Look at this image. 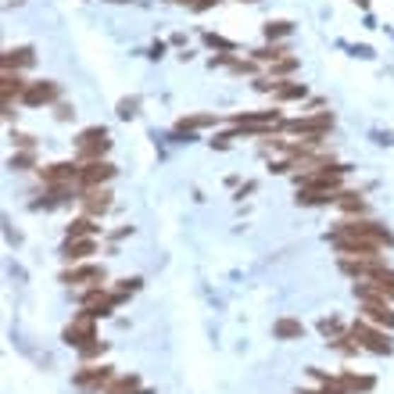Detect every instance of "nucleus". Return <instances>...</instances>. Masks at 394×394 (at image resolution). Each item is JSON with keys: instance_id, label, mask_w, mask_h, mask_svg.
Instances as JSON below:
<instances>
[{"instance_id": "nucleus-36", "label": "nucleus", "mask_w": 394, "mask_h": 394, "mask_svg": "<svg viewBox=\"0 0 394 394\" xmlns=\"http://www.w3.org/2000/svg\"><path fill=\"white\" fill-rule=\"evenodd\" d=\"M215 4H219V0H194L190 11H208V8H215Z\"/></svg>"}, {"instance_id": "nucleus-40", "label": "nucleus", "mask_w": 394, "mask_h": 394, "mask_svg": "<svg viewBox=\"0 0 394 394\" xmlns=\"http://www.w3.org/2000/svg\"><path fill=\"white\" fill-rule=\"evenodd\" d=\"M301 394H312V390H301Z\"/></svg>"}, {"instance_id": "nucleus-21", "label": "nucleus", "mask_w": 394, "mask_h": 394, "mask_svg": "<svg viewBox=\"0 0 394 394\" xmlns=\"http://www.w3.org/2000/svg\"><path fill=\"white\" fill-rule=\"evenodd\" d=\"M79 237H97V226H93V219H90V215L69 222V241H79Z\"/></svg>"}, {"instance_id": "nucleus-37", "label": "nucleus", "mask_w": 394, "mask_h": 394, "mask_svg": "<svg viewBox=\"0 0 394 394\" xmlns=\"http://www.w3.org/2000/svg\"><path fill=\"white\" fill-rule=\"evenodd\" d=\"M173 4H187V8H194V0H173Z\"/></svg>"}, {"instance_id": "nucleus-1", "label": "nucleus", "mask_w": 394, "mask_h": 394, "mask_svg": "<svg viewBox=\"0 0 394 394\" xmlns=\"http://www.w3.org/2000/svg\"><path fill=\"white\" fill-rule=\"evenodd\" d=\"M108 129L104 126H90V129H83L79 137H76V158L79 161H100L104 158V151H108Z\"/></svg>"}, {"instance_id": "nucleus-15", "label": "nucleus", "mask_w": 394, "mask_h": 394, "mask_svg": "<svg viewBox=\"0 0 394 394\" xmlns=\"http://www.w3.org/2000/svg\"><path fill=\"white\" fill-rule=\"evenodd\" d=\"M25 79L18 72H4V79H0V93H4V104H11V97H22L25 93Z\"/></svg>"}, {"instance_id": "nucleus-24", "label": "nucleus", "mask_w": 394, "mask_h": 394, "mask_svg": "<svg viewBox=\"0 0 394 394\" xmlns=\"http://www.w3.org/2000/svg\"><path fill=\"white\" fill-rule=\"evenodd\" d=\"M262 33H265V40L272 43V40H279V36H291V33H294V25H291V22H265V25H262Z\"/></svg>"}, {"instance_id": "nucleus-20", "label": "nucleus", "mask_w": 394, "mask_h": 394, "mask_svg": "<svg viewBox=\"0 0 394 394\" xmlns=\"http://www.w3.org/2000/svg\"><path fill=\"white\" fill-rule=\"evenodd\" d=\"M341 383H344V390H348V394H366V390H373V387H376V380H373V376H359V373H344V376H341Z\"/></svg>"}, {"instance_id": "nucleus-5", "label": "nucleus", "mask_w": 394, "mask_h": 394, "mask_svg": "<svg viewBox=\"0 0 394 394\" xmlns=\"http://www.w3.org/2000/svg\"><path fill=\"white\" fill-rule=\"evenodd\" d=\"M111 176H115V165H111V161H86L83 168H79V187L83 190H97V187H104Z\"/></svg>"}, {"instance_id": "nucleus-18", "label": "nucleus", "mask_w": 394, "mask_h": 394, "mask_svg": "<svg viewBox=\"0 0 394 394\" xmlns=\"http://www.w3.org/2000/svg\"><path fill=\"white\" fill-rule=\"evenodd\" d=\"M337 208L348 212V215H362L366 212V201H362L359 190H341V194H337Z\"/></svg>"}, {"instance_id": "nucleus-39", "label": "nucleus", "mask_w": 394, "mask_h": 394, "mask_svg": "<svg viewBox=\"0 0 394 394\" xmlns=\"http://www.w3.org/2000/svg\"><path fill=\"white\" fill-rule=\"evenodd\" d=\"M241 4H258V0H241Z\"/></svg>"}, {"instance_id": "nucleus-32", "label": "nucleus", "mask_w": 394, "mask_h": 394, "mask_svg": "<svg viewBox=\"0 0 394 394\" xmlns=\"http://www.w3.org/2000/svg\"><path fill=\"white\" fill-rule=\"evenodd\" d=\"M11 168H33V151H22L11 158Z\"/></svg>"}, {"instance_id": "nucleus-16", "label": "nucleus", "mask_w": 394, "mask_h": 394, "mask_svg": "<svg viewBox=\"0 0 394 394\" xmlns=\"http://www.w3.org/2000/svg\"><path fill=\"white\" fill-rule=\"evenodd\" d=\"M272 333L279 337V341H301V337H305V326H301L298 319H276Z\"/></svg>"}, {"instance_id": "nucleus-38", "label": "nucleus", "mask_w": 394, "mask_h": 394, "mask_svg": "<svg viewBox=\"0 0 394 394\" xmlns=\"http://www.w3.org/2000/svg\"><path fill=\"white\" fill-rule=\"evenodd\" d=\"M355 4H359V8H369V0H355Z\"/></svg>"}, {"instance_id": "nucleus-25", "label": "nucleus", "mask_w": 394, "mask_h": 394, "mask_svg": "<svg viewBox=\"0 0 394 394\" xmlns=\"http://www.w3.org/2000/svg\"><path fill=\"white\" fill-rule=\"evenodd\" d=\"M308 373H312V376H319V380H323V387H319V390H312V394H348V390H344V383H341V380H330V376H323V373H319V369H308Z\"/></svg>"}, {"instance_id": "nucleus-9", "label": "nucleus", "mask_w": 394, "mask_h": 394, "mask_svg": "<svg viewBox=\"0 0 394 394\" xmlns=\"http://www.w3.org/2000/svg\"><path fill=\"white\" fill-rule=\"evenodd\" d=\"M111 380H115L111 366H83V369L76 373V387H83V390H100V387H108Z\"/></svg>"}, {"instance_id": "nucleus-19", "label": "nucleus", "mask_w": 394, "mask_h": 394, "mask_svg": "<svg viewBox=\"0 0 394 394\" xmlns=\"http://www.w3.org/2000/svg\"><path fill=\"white\" fill-rule=\"evenodd\" d=\"M104 394H147V390H140V380L129 373V376H115L104 387Z\"/></svg>"}, {"instance_id": "nucleus-17", "label": "nucleus", "mask_w": 394, "mask_h": 394, "mask_svg": "<svg viewBox=\"0 0 394 394\" xmlns=\"http://www.w3.org/2000/svg\"><path fill=\"white\" fill-rule=\"evenodd\" d=\"M337 194H341V190H298V204H308V208H315V204H337Z\"/></svg>"}, {"instance_id": "nucleus-27", "label": "nucleus", "mask_w": 394, "mask_h": 394, "mask_svg": "<svg viewBox=\"0 0 394 394\" xmlns=\"http://www.w3.org/2000/svg\"><path fill=\"white\" fill-rule=\"evenodd\" d=\"M298 69V62L294 58H284V62H276L272 69H269V79H279V83H284V76H291Z\"/></svg>"}, {"instance_id": "nucleus-30", "label": "nucleus", "mask_w": 394, "mask_h": 394, "mask_svg": "<svg viewBox=\"0 0 394 394\" xmlns=\"http://www.w3.org/2000/svg\"><path fill=\"white\" fill-rule=\"evenodd\" d=\"M79 355H83V359H97V355H104V341H97V337H93L90 344L79 348Z\"/></svg>"}, {"instance_id": "nucleus-10", "label": "nucleus", "mask_w": 394, "mask_h": 394, "mask_svg": "<svg viewBox=\"0 0 394 394\" xmlns=\"http://www.w3.org/2000/svg\"><path fill=\"white\" fill-rule=\"evenodd\" d=\"M62 284H69V287H83V284L100 287L104 284V269L100 265H76V269L62 272Z\"/></svg>"}, {"instance_id": "nucleus-35", "label": "nucleus", "mask_w": 394, "mask_h": 394, "mask_svg": "<svg viewBox=\"0 0 394 394\" xmlns=\"http://www.w3.org/2000/svg\"><path fill=\"white\" fill-rule=\"evenodd\" d=\"M54 115H58L62 122H69V119H76V108H72V104H58V111H54Z\"/></svg>"}, {"instance_id": "nucleus-13", "label": "nucleus", "mask_w": 394, "mask_h": 394, "mask_svg": "<svg viewBox=\"0 0 394 394\" xmlns=\"http://www.w3.org/2000/svg\"><path fill=\"white\" fill-rule=\"evenodd\" d=\"M93 251H97V241H93V237H79V241H65L62 258H65V262H83V258L93 255Z\"/></svg>"}, {"instance_id": "nucleus-34", "label": "nucleus", "mask_w": 394, "mask_h": 394, "mask_svg": "<svg viewBox=\"0 0 394 394\" xmlns=\"http://www.w3.org/2000/svg\"><path fill=\"white\" fill-rule=\"evenodd\" d=\"M11 140H15L18 147H25V151H33V147H36V140H33L29 133H11Z\"/></svg>"}, {"instance_id": "nucleus-7", "label": "nucleus", "mask_w": 394, "mask_h": 394, "mask_svg": "<svg viewBox=\"0 0 394 394\" xmlns=\"http://www.w3.org/2000/svg\"><path fill=\"white\" fill-rule=\"evenodd\" d=\"M62 97V86L54 83V79H40V83H29L25 93H22V104L29 108H40V104H54Z\"/></svg>"}, {"instance_id": "nucleus-4", "label": "nucleus", "mask_w": 394, "mask_h": 394, "mask_svg": "<svg viewBox=\"0 0 394 394\" xmlns=\"http://www.w3.org/2000/svg\"><path fill=\"white\" fill-rule=\"evenodd\" d=\"M79 168H83V165H76V161H54V165L40 168V180H43L47 187H65V183H79Z\"/></svg>"}, {"instance_id": "nucleus-12", "label": "nucleus", "mask_w": 394, "mask_h": 394, "mask_svg": "<svg viewBox=\"0 0 394 394\" xmlns=\"http://www.w3.org/2000/svg\"><path fill=\"white\" fill-rule=\"evenodd\" d=\"M79 204H83V212H86L90 219H97V215H104V212L111 208V194H108L104 187H97V190H86V194L79 197Z\"/></svg>"}, {"instance_id": "nucleus-29", "label": "nucleus", "mask_w": 394, "mask_h": 394, "mask_svg": "<svg viewBox=\"0 0 394 394\" xmlns=\"http://www.w3.org/2000/svg\"><path fill=\"white\" fill-rule=\"evenodd\" d=\"M204 43H208V47H215V50L233 54V43H230V40H222V36H215V33H204Z\"/></svg>"}, {"instance_id": "nucleus-6", "label": "nucleus", "mask_w": 394, "mask_h": 394, "mask_svg": "<svg viewBox=\"0 0 394 394\" xmlns=\"http://www.w3.org/2000/svg\"><path fill=\"white\" fill-rule=\"evenodd\" d=\"M333 126V115L330 111H319V115H308V119H291L284 122V129L298 133V137H326V129Z\"/></svg>"}, {"instance_id": "nucleus-23", "label": "nucleus", "mask_w": 394, "mask_h": 394, "mask_svg": "<svg viewBox=\"0 0 394 394\" xmlns=\"http://www.w3.org/2000/svg\"><path fill=\"white\" fill-rule=\"evenodd\" d=\"M219 122V115H183L180 122H176V129L183 133V129H204V126H215Z\"/></svg>"}, {"instance_id": "nucleus-33", "label": "nucleus", "mask_w": 394, "mask_h": 394, "mask_svg": "<svg viewBox=\"0 0 394 394\" xmlns=\"http://www.w3.org/2000/svg\"><path fill=\"white\" fill-rule=\"evenodd\" d=\"M230 69H233V72H237V76H244V72H255V69H258V65H255V58H251V62H241V58H237V62H233V65H230Z\"/></svg>"}, {"instance_id": "nucleus-26", "label": "nucleus", "mask_w": 394, "mask_h": 394, "mask_svg": "<svg viewBox=\"0 0 394 394\" xmlns=\"http://www.w3.org/2000/svg\"><path fill=\"white\" fill-rule=\"evenodd\" d=\"M305 93H308V90H305V83H284V86L276 90V97H279V100H301Z\"/></svg>"}, {"instance_id": "nucleus-11", "label": "nucleus", "mask_w": 394, "mask_h": 394, "mask_svg": "<svg viewBox=\"0 0 394 394\" xmlns=\"http://www.w3.org/2000/svg\"><path fill=\"white\" fill-rule=\"evenodd\" d=\"M233 126H241V129H251V126L276 129V126H284V119H279V111H241V115H233Z\"/></svg>"}, {"instance_id": "nucleus-14", "label": "nucleus", "mask_w": 394, "mask_h": 394, "mask_svg": "<svg viewBox=\"0 0 394 394\" xmlns=\"http://www.w3.org/2000/svg\"><path fill=\"white\" fill-rule=\"evenodd\" d=\"M33 62H36L33 47H11V50H4V72H18V69H25Z\"/></svg>"}, {"instance_id": "nucleus-28", "label": "nucleus", "mask_w": 394, "mask_h": 394, "mask_svg": "<svg viewBox=\"0 0 394 394\" xmlns=\"http://www.w3.org/2000/svg\"><path fill=\"white\" fill-rule=\"evenodd\" d=\"M319 330H323V337H330V344L337 341V337H344V326H341V319H323V323H319Z\"/></svg>"}, {"instance_id": "nucleus-31", "label": "nucleus", "mask_w": 394, "mask_h": 394, "mask_svg": "<svg viewBox=\"0 0 394 394\" xmlns=\"http://www.w3.org/2000/svg\"><path fill=\"white\" fill-rule=\"evenodd\" d=\"M137 104H140L137 97H129V100H122V104H119V115H122V119H133V115H137Z\"/></svg>"}, {"instance_id": "nucleus-8", "label": "nucleus", "mask_w": 394, "mask_h": 394, "mask_svg": "<svg viewBox=\"0 0 394 394\" xmlns=\"http://www.w3.org/2000/svg\"><path fill=\"white\" fill-rule=\"evenodd\" d=\"M362 315H366V323H373L380 330H394V308L383 298H366L362 301Z\"/></svg>"}, {"instance_id": "nucleus-3", "label": "nucleus", "mask_w": 394, "mask_h": 394, "mask_svg": "<svg viewBox=\"0 0 394 394\" xmlns=\"http://www.w3.org/2000/svg\"><path fill=\"white\" fill-rule=\"evenodd\" d=\"M93 323H97V315L83 308V312H79V315H76V319L65 326V344H69V348H83V344H90L93 337H97Z\"/></svg>"}, {"instance_id": "nucleus-2", "label": "nucleus", "mask_w": 394, "mask_h": 394, "mask_svg": "<svg viewBox=\"0 0 394 394\" xmlns=\"http://www.w3.org/2000/svg\"><path fill=\"white\" fill-rule=\"evenodd\" d=\"M352 333H355V341H359V348H366V352H373V355H390L394 352V341L383 333V330H376L373 323H355L352 326Z\"/></svg>"}, {"instance_id": "nucleus-22", "label": "nucleus", "mask_w": 394, "mask_h": 394, "mask_svg": "<svg viewBox=\"0 0 394 394\" xmlns=\"http://www.w3.org/2000/svg\"><path fill=\"white\" fill-rule=\"evenodd\" d=\"M287 54H291L287 47H279V43H269V47L255 50V62H269V65H276V62H284Z\"/></svg>"}]
</instances>
